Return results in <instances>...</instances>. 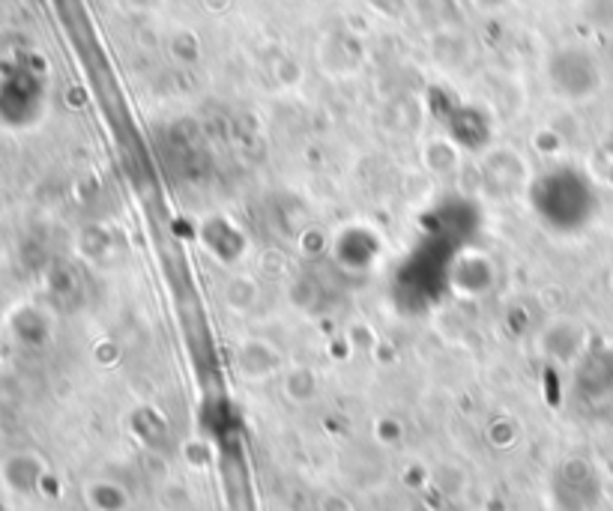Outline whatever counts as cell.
Wrapping results in <instances>:
<instances>
[{
    "mask_svg": "<svg viewBox=\"0 0 613 511\" xmlns=\"http://www.w3.org/2000/svg\"><path fill=\"white\" fill-rule=\"evenodd\" d=\"M551 81L557 94L569 96V99H581L590 96L599 87V69L590 61V54L578 52V48H566L557 52L551 61Z\"/></svg>",
    "mask_w": 613,
    "mask_h": 511,
    "instance_id": "6da1fadb",
    "label": "cell"
},
{
    "mask_svg": "<svg viewBox=\"0 0 613 511\" xmlns=\"http://www.w3.org/2000/svg\"><path fill=\"white\" fill-rule=\"evenodd\" d=\"M42 479H45V464L33 452H12V455L0 460V481L15 497H31V493H36Z\"/></svg>",
    "mask_w": 613,
    "mask_h": 511,
    "instance_id": "7a4b0ae2",
    "label": "cell"
},
{
    "mask_svg": "<svg viewBox=\"0 0 613 511\" xmlns=\"http://www.w3.org/2000/svg\"><path fill=\"white\" fill-rule=\"evenodd\" d=\"M545 356H553L560 362H572L574 356L583 350V341H587V333H583L581 324H572V320H557V324L545 326Z\"/></svg>",
    "mask_w": 613,
    "mask_h": 511,
    "instance_id": "3957f363",
    "label": "cell"
},
{
    "mask_svg": "<svg viewBox=\"0 0 613 511\" xmlns=\"http://www.w3.org/2000/svg\"><path fill=\"white\" fill-rule=\"evenodd\" d=\"M84 502L90 511H129L132 497L115 479H94L84 485Z\"/></svg>",
    "mask_w": 613,
    "mask_h": 511,
    "instance_id": "277c9868",
    "label": "cell"
},
{
    "mask_svg": "<svg viewBox=\"0 0 613 511\" xmlns=\"http://www.w3.org/2000/svg\"><path fill=\"white\" fill-rule=\"evenodd\" d=\"M239 371L246 374V380H267L270 374L279 371V356L276 350L260 341H249L239 350Z\"/></svg>",
    "mask_w": 613,
    "mask_h": 511,
    "instance_id": "5b68a950",
    "label": "cell"
},
{
    "mask_svg": "<svg viewBox=\"0 0 613 511\" xmlns=\"http://www.w3.org/2000/svg\"><path fill=\"white\" fill-rule=\"evenodd\" d=\"M314 374L312 371H305V368H300V371H291V374L284 377V392H288V398L291 401H297V404H305L309 398H314Z\"/></svg>",
    "mask_w": 613,
    "mask_h": 511,
    "instance_id": "8992f818",
    "label": "cell"
},
{
    "mask_svg": "<svg viewBox=\"0 0 613 511\" xmlns=\"http://www.w3.org/2000/svg\"><path fill=\"white\" fill-rule=\"evenodd\" d=\"M321 511H351V502L338 497V493H326L321 500Z\"/></svg>",
    "mask_w": 613,
    "mask_h": 511,
    "instance_id": "52a82bcc",
    "label": "cell"
},
{
    "mask_svg": "<svg viewBox=\"0 0 613 511\" xmlns=\"http://www.w3.org/2000/svg\"><path fill=\"white\" fill-rule=\"evenodd\" d=\"M0 511H7V505H3V502H0Z\"/></svg>",
    "mask_w": 613,
    "mask_h": 511,
    "instance_id": "ba28073f",
    "label": "cell"
}]
</instances>
